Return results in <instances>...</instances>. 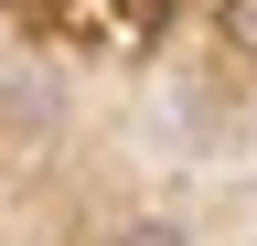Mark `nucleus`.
<instances>
[{"label":"nucleus","instance_id":"2","mask_svg":"<svg viewBox=\"0 0 257 246\" xmlns=\"http://www.w3.org/2000/svg\"><path fill=\"white\" fill-rule=\"evenodd\" d=\"M128 246H182V235H172V225H140V235H128Z\"/></svg>","mask_w":257,"mask_h":246},{"label":"nucleus","instance_id":"1","mask_svg":"<svg viewBox=\"0 0 257 246\" xmlns=\"http://www.w3.org/2000/svg\"><path fill=\"white\" fill-rule=\"evenodd\" d=\"M225 43H236V54H257V0H225Z\"/></svg>","mask_w":257,"mask_h":246}]
</instances>
